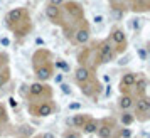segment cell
<instances>
[{"label": "cell", "mask_w": 150, "mask_h": 138, "mask_svg": "<svg viewBox=\"0 0 150 138\" xmlns=\"http://www.w3.org/2000/svg\"><path fill=\"white\" fill-rule=\"evenodd\" d=\"M34 73H35L37 81L46 84L49 79H52V76H54V66H52L51 61H46V59H42V62L34 61Z\"/></svg>", "instance_id": "cell-1"}, {"label": "cell", "mask_w": 150, "mask_h": 138, "mask_svg": "<svg viewBox=\"0 0 150 138\" xmlns=\"http://www.w3.org/2000/svg\"><path fill=\"white\" fill-rule=\"evenodd\" d=\"M115 57H116L115 47L110 44V41H103L98 47V56H96L98 64H108V62L115 61Z\"/></svg>", "instance_id": "cell-2"}, {"label": "cell", "mask_w": 150, "mask_h": 138, "mask_svg": "<svg viewBox=\"0 0 150 138\" xmlns=\"http://www.w3.org/2000/svg\"><path fill=\"white\" fill-rule=\"evenodd\" d=\"M30 111H32V115H35V116H41V118H47L51 116L52 113H54V104L51 103V101H39L37 104H34V106H30Z\"/></svg>", "instance_id": "cell-3"}, {"label": "cell", "mask_w": 150, "mask_h": 138, "mask_svg": "<svg viewBox=\"0 0 150 138\" xmlns=\"http://www.w3.org/2000/svg\"><path fill=\"white\" fill-rule=\"evenodd\" d=\"M113 130H115L113 120L111 118H103L98 125L96 135H98V138H113Z\"/></svg>", "instance_id": "cell-4"}, {"label": "cell", "mask_w": 150, "mask_h": 138, "mask_svg": "<svg viewBox=\"0 0 150 138\" xmlns=\"http://www.w3.org/2000/svg\"><path fill=\"white\" fill-rule=\"evenodd\" d=\"M133 106H135V113H133V115H137V116L142 115V120H147V115L150 113V98L149 96L137 98L135 103H133Z\"/></svg>", "instance_id": "cell-5"}, {"label": "cell", "mask_w": 150, "mask_h": 138, "mask_svg": "<svg viewBox=\"0 0 150 138\" xmlns=\"http://www.w3.org/2000/svg\"><path fill=\"white\" fill-rule=\"evenodd\" d=\"M24 19H27V10H25V8H21V7L12 8V10H10V12L5 15V22H7V25H8L10 29L14 27L15 24L22 22Z\"/></svg>", "instance_id": "cell-6"}, {"label": "cell", "mask_w": 150, "mask_h": 138, "mask_svg": "<svg viewBox=\"0 0 150 138\" xmlns=\"http://www.w3.org/2000/svg\"><path fill=\"white\" fill-rule=\"evenodd\" d=\"M111 41L116 44V51L115 52H122L125 51L127 47V34H125V30L122 27H113L111 29Z\"/></svg>", "instance_id": "cell-7"}, {"label": "cell", "mask_w": 150, "mask_h": 138, "mask_svg": "<svg viewBox=\"0 0 150 138\" xmlns=\"http://www.w3.org/2000/svg\"><path fill=\"white\" fill-rule=\"evenodd\" d=\"M44 94H47L51 96V89H49V86H46L44 83H39V81H35L29 86V96L34 98V99H39L42 98Z\"/></svg>", "instance_id": "cell-8"}, {"label": "cell", "mask_w": 150, "mask_h": 138, "mask_svg": "<svg viewBox=\"0 0 150 138\" xmlns=\"http://www.w3.org/2000/svg\"><path fill=\"white\" fill-rule=\"evenodd\" d=\"M74 81L79 86L84 83H88V81H91V71H89L88 66H84V64H81V66H78L74 71Z\"/></svg>", "instance_id": "cell-9"}, {"label": "cell", "mask_w": 150, "mask_h": 138, "mask_svg": "<svg viewBox=\"0 0 150 138\" xmlns=\"http://www.w3.org/2000/svg\"><path fill=\"white\" fill-rule=\"evenodd\" d=\"M62 5H64L66 12H68L71 17H74V19H83V20H84V10H83V7L78 2H64Z\"/></svg>", "instance_id": "cell-10"}, {"label": "cell", "mask_w": 150, "mask_h": 138, "mask_svg": "<svg viewBox=\"0 0 150 138\" xmlns=\"http://www.w3.org/2000/svg\"><path fill=\"white\" fill-rule=\"evenodd\" d=\"M137 77L138 76H137L135 73H125V74H123L122 79H120V91H122V94L123 93H128L130 88H133Z\"/></svg>", "instance_id": "cell-11"}, {"label": "cell", "mask_w": 150, "mask_h": 138, "mask_svg": "<svg viewBox=\"0 0 150 138\" xmlns=\"http://www.w3.org/2000/svg\"><path fill=\"white\" fill-rule=\"evenodd\" d=\"M74 41H76V44H79V46H86V44L89 42V29L86 27V25L76 29Z\"/></svg>", "instance_id": "cell-12"}, {"label": "cell", "mask_w": 150, "mask_h": 138, "mask_svg": "<svg viewBox=\"0 0 150 138\" xmlns=\"http://www.w3.org/2000/svg\"><path fill=\"white\" fill-rule=\"evenodd\" d=\"M133 103H135V98L130 93H123L120 96V99H118V108L122 111H128L130 108H133Z\"/></svg>", "instance_id": "cell-13"}, {"label": "cell", "mask_w": 150, "mask_h": 138, "mask_svg": "<svg viewBox=\"0 0 150 138\" xmlns=\"http://www.w3.org/2000/svg\"><path fill=\"white\" fill-rule=\"evenodd\" d=\"M133 88L137 89V98L140 96H147V88H149V81H147V77H137L135 84H133Z\"/></svg>", "instance_id": "cell-14"}, {"label": "cell", "mask_w": 150, "mask_h": 138, "mask_svg": "<svg viewBox=\"0 0 150 138\" xmlns=\"http://www.w3.org/2000/svg\"><path fill=\"white\" fill-rule=\"evenodd\" d=\"M46 17L51 22H61L62 15H61V7H54V5H49L46 7Z\"/></svg>", "instance_id": "cell-15"}, {"label": "cell", "mask_w": 150, "mask_h": 138, "mask_svg": "<svg viewBox=\"0 0 150 138\" xmlns=\"http://www.w3.org/2000/svg\"><path fill=\"white\" fill-rule=\"evenodd\" d=\"M81 93H83V96H86V98L95 96L96 93H98V83H95V81L91 79L88 83L81 84Z\"/></svg>", "instance_id": "cell-16"}, {"label": "cell", "mask_w": 150, "mask_h": 138, "mask_svg": "<svg viewBox=\"0 0 150 138\" xmlns=\"http://www.w3.org/2000/svg\"><path fill=\"white\" fill-rule=\"evenodd\" d=\"M98 125H100L98 120H95V118H88V121L84 123V126H83L81 130H83L84 135H93V133H96V130H98Z\"/></svg>", "instance_id": "cell-17"}, {"label": "cell", "mask_w": 150, "mask_h": 138, "mask_svg": "<svg viewBox=\"0 0 150 138\" xmlns=\"http://www.w3.org/2000/svg\"><path fill=\"white\" fill-rule=\"evenodd\" d=\"M88 115H84V113H76L74 116L71 118V125L74 126V128H79L81 130L83 126H84V123L88 121Z\"/></svg>", "instance_id": "cell-18"}, {"label": "cell", "mask_w": 150, "mask_h": 138, "mask_svg": "<svg viewBox=\"0 0 150 138\" xmlns=\"http://www.w3.org/2000/svg\"><path fill=\"white\" fill-rule=\"evenodd\" d=\"M120 121L125 128H128L130 125L135 121V115L133 113H130V111H122V115H120Z\"/></svg>", "instance_id": "cell-19"}, {"label": "cell", "mask_w": 150, "mask_h": 138, "mask_svg": "<svg viewBox=\"0 0 150 138\" xmlns=\"http://www.w3.org/2000/svg\"><path fill=\"white\" fill-rule=\"evenodd\" d=\"M8 121V113H7V108L5 104L0 103V125H5Z\"/></svg>", "instance_id": "cell-20"}, {"label": "cell", "mask_w": 150, "mask_h": 138, "mask_svg": "<svg viewBox=\"0 0 150 138\" xmlns=\"http://www.w3.org/2000/svg\"><path fill=\"white\" fill-rule=\"evenodd\" d=\"M8 79H10V71H8L7 68L4 69V71L0 69V86H4V84L7 83Z\"/></svg>", "instance_id": "cell-21"}, {"label": "cell", "mask_w": 150, "mask_h": 138, "mask_svg": "<svg viewBox=\"0 0 150 138\" xmlns=\"http://www.w3.org/2000/svg\"><path fill=\"white\" fill-rule=\"evenodd\" d=\"M116 138H132V130L123 126V128H120V131H118Z\"/></svg>", "instance_id": "cell-22"}, {"label": "cell", "mask_w": 150, "mask_h": 138, "mask_svg": "<svg viewBox=\"0 0 150 138\" xmlns=\"http://www.w3.org/2000/svg\"><path fill=\"white\" fill-rule=\"evenodd\" d=\"M62 138H81V135H79V131H76V130H66L62 133Z\"/></svg>", "instance_id": "cell-23"}, {"label": "cell", "mask_w": 150, "mask_h": 138, "mask_svg": "<svg viewBox=\"0 0 150 138\" xmlns=\"http://www.w3.org/2000/svg\"><path fill=\"white\" fill-rule=\"evenodd\" d=\"M123 14H125V12H123V8L120 10L118 7H113V19H115V20H120V19L123 17Z\"/></svg>", "instance_id": "cell-24"}, {"label": "cell", "mask_w": 150, "mask_h": 138, "mask_svg": "<svg viewBox=\"0 0 150 138\" xmlns=\"http://www.w3.org/2000/svg\"><path fill=\"white\" fill-rule=\"evenodd\" d=\"M56 68L62 69V71H69V66H68L64 61H62V59H57V61H56Z\"/></svg>", "instance_id": "cell-25"}, {"label": "cell", "mask_w": 150, "mask_h": 138, "mask_svg": "<svg viewBox=\"0 0 150 138\" xmlns=\"http://www.w3.org/2000/svg\"><path fill=\"white\" fill-rule=\"evenodd\" d=\"M137 54H138V57L142 59V61H147V51L143 47H138L137 49Z\"/></svg>", "instance_id": "cell-26"}, {"label": "cell", "mask_w": 150, "mask_h": 138, "mask_svg": "<svg viewBox=\"0 0 150 138\" xmlns=\"http://www.w3.org/2000/svg\"><path fill=\"white\" fill-rule=\"evenodd\" d=\"M61 91L64 94H71V93H73V91H71V86L66 84V83H61Z\"/></svg>", "instance_id": "cell-27"}, {"label": "cell", "mask_w": 150, "mask_h": 138, "mask_svg": "<svg viewBox=\"0 0 150 138\" xmlns=\"http://www.w3.org/2000/svg\"><path fill=\"white\" fill-rule=\"evenodd\" d=\"M19 131L25 133V135H32V133H34V130H32L30 126H21V130H19Z\"/></svg>", "instance_id": "cell-28"}, {"label": "cell", "mask_w": 150, "mask_h": 138, "mask_svg": "<svg viewBox=\"0 0 150 138\" xmlns=\"http://www.w3.org/2000/svg\"><path fill=\"white\" fill-rule=\"evenodd\" d=\"M64 4V0H49V5H54V7H61Z\"/></svg>", "instance_id": "cell-29"}, {"label": "cell", "mask_w": 150, "mask_h": 138, "mask_svg": "<svg viewBox=\"0 0 150 138\" xmlns=\"http://www.w3.org/2000/svg\"><path fill=\"white\" fill-rule=\"evenodd\" d=\"M103 20H105V17H103V15H95V19H93L95 24H103Z\"/></svg>", "instance_id": "cell-30"}, {"label": "cell", "mask_w": 150, "mask_h": 138, "mask_svg": "<svg viewBox=\"0 0 150 138\" xmlns=\"http://www.w3.org/2000/svg\"><path fill=\"white\" fill-rule=\"evenodd\" d=\"M8 101H10V106H12V108H17V106H19V101H17V99H15L14 96L8 98Z\"/></svg>", "instance_id": "cell-31"}, {"label": "cell", "mask_w": 150, "mask_h": 138, "mask_svg": "<svg viewBox=\"0 0 150 138\" xmlns=\"http://www.w3.org/2000/svg\"><path fill=\"white\" fill-rule=\"evenodd\" d=\"M81 108V103H71L68 106V110H79Z\"/></svg>", "instance_id": "cell-32"}, {"label": "cell", "mask_w": 150, "mask_h": 138, "mask_svg": "<svg viewBox=\"0 0 150 138\" xmlns=\"http://www.w3.org/2000/svg\"><path fill=\"white\" fill-rule=\"evenodd\" d=\"M41 138H56V137L52 135V133H49V131H47V133H42Z\"/></svg>", "instance_id": "cell-33"}, {"label": "cell", "mask_w": 150, "mask_h": 138, "mask_svg": "<svg viewBox=\"0 0 150 138\" xmlns=\"http://www.w3.org/2000/svg\"><path fill=\"white\" fill-rule=\"evenodd\" d=\"M140 25H142V22H140L138 19H137V20L133 22V29H140Z\"/></svg>", "instance_id": "cell-34"}, {"label": "cell", "mask_w": 150, "mask_h": 138, "mask_svg": "<svg viewBox=\"0 0 150 138\" xmlns=\"http://www.w3.org/2000/svg\"><path fill=\"white\" fill-rule=\"evenodd\" d=\"M0 42H2V46H8V44H10V41H8L7 37H4V39H2Z\"/></svg>", "instance_id": "cell-35"}, {"label": "cell", "mask_w": 150, "mask_h": 138, "mask_svg": "<svg viewBox=\"0 0 150 138\" xmlns=\"http://www.w3.org/2000/svg\"><path fill=\"white\" fill-rule=\"evenodd\" d=\"M56 83H62V74H61V73L56 76Z\"/></svg>", "instance_id": "cell-36"}, {"label": "cell", "mask_w": 150, "mask_h": 138, "mask_svg": "<svg viewBox=\"0 0 150 138\" xmlns=\"http://www.w3.org/2000/svg\"><path fill=\"white\" fill-rule=\"evenodd\" d=\"M69 2H76V0H69Z\"/></svg>", "instance_id": "cell-37"}, {"label": "cell", "mask_w": 150, "mask_h": 138, "mask_svg": "<svg viewBox=\"0 0 150 138\" xmlns=\"http://www.w3.org/2000/svg\"><path fill=\"white\" fill-rule=\"evenodd\" d=\"M0 91H2V86H0Z\"/></svg>", "instance_id": "cell-38"}]
</instances>
